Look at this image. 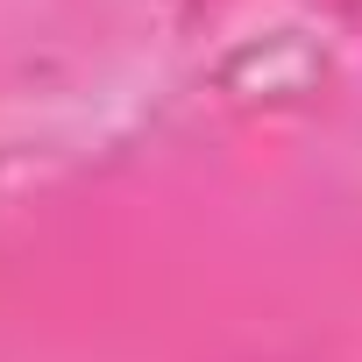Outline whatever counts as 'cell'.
I'll list each match as a JSON object with an SVG mask.
<instances>
[]
</instances>
